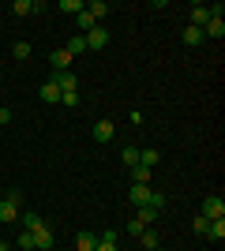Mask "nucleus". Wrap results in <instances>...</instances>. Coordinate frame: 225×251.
<instances>
[{
    "label": "nucleus",
    "instance_id": "nucleus-1",
    "mask_svg": "<svg viewBox=\"0 0 225 251\" xmlns=\"http://www.w3.org/2000/svg\"><path fill=\"white\" fill-rule=\"evenodd\" d=\"M53 244H56L53 225H49V221H42V225L34 229V251H53Z\"/></svg>",
    "mask_w": 225,
    "mask_h": 251
},
{
    "label": "nucleus",
    "instance_id": "nucleus-2",
    "mask_svg": "<svg viewBox=\"0 0 225 251\" xmlns=\"http://www.w3.org/2000/svg\"><path fill=\"white\" fill-rule=\"evenodd\" d=\"M203 218L206 221H222L225 218V199L222 195H206L203 199Z\"/></svg>",
    "mask_w": 225,
    "mask_h": 251
},
{
    "label": "nucleus",
    "instance_id": "nucleus-3",
    "mask_svg": "<svg viewBox=\"0 0 225 251\" xmlns=\"http://www.w3.org/2000/svg\"><path fill=\"white\" fill-rule=\"evenodd\" d=\"M49 83L60 86V94H68V90H79V79H75V72H53V75H49Z\"/></svg>",
    "mask_w": 225,
    "mask_h": 251
},
{
    "label": "nucleus",
    "instance_id": "nucleus-4",
    "mask_svg": "<svg viewBox=\"0 0 225 251\" xmlns=\"http://www.w3.org/2000/svg\"><path fill=\"white\" fill-rule=\"evenodd\" d=\"M150 191H154L150 184H131V188H128L131 206H135V210H139V206H147V202H150Z\"/></svg>",
    "mask_w": 225,
    "mask_h": 251
},
{
    "label": "nucleus",
    "instance_id": "nucleus-5",
    "mask_svg": "<svg viewBox=\"0 0 225 251\" xmlns=\"http://www.w3.org/2000/svg\"><path fill=\"white\" fill-rule=\"evenodd\" d=\"M83 38H86V49H105V45L113 42L105 26H94V30H90V34H83Z\"/></svg>",
    "mask_w": 225,
    "mask_h": 251
},
{
    "label": "nucleus",
    "instance_id": "nucleus-6",
    "mask_svg": "<svg viewBox=\"0 0 225 251\" xmlns=\"http://www.w3.org/2000/svg\"><path fill=\"white\" fill-rule=\"evenodd\" d=\"M72 60H75V56H72L68 49H53V52H49V64H53V72H72Z\"/></svg>",
    "mask_w": 225,
    "mask_h": 251
},
{
    "label": "nucleus",
    "instance_id": "nucleus-7",
    "mask_svg": "<svg viewBox=\"0 0 225 251\" xmlns=\"http://www.w3.org/2000/svg\"><path fill=\"white\" fill-rule=\"evenodd\" d=\"M203 38H210V42H222V38H225V23H222V15H210V23L203 26Z\"/></svg>",
    "mask_w": 225,
    "mask_h": 251
},
{
    "label": "nucleus",
    "instance_id": "nucleus-8",
    "mask_svg": "<svg viewBox=\"0 0 225 251\" xmlns=\"http://www.w3.org/2000/svg\"><path fill=\"white\" fill-rule=\"evenodd\" d=\"M206 23H210V4H192V23H188V26H199V30H203Z\"/></svg>",
    "mask_w": 225,
    "mask_h": 251
},
{
    "label": "nucleus",
    "instance_id": "nucleus-9",
    "mask_svg": "<svg viewBox=\"0 0 225 251\" xmlns=\"http://www.w3.org/2000/svg\"><path fill=\"white\" fill-rule=\"evenodd\" d=\"M113 135H117V124H113V120H98L94 124V143H109Z\"/></svg>",
    "mask_w": 225,
    "mask_h": 251
},
{
    "label": "nucleus",
    "instance_id": "nucleus-10",
    "mask_svg": "<svg viewBox=\"0 0 225 251\" xmlns=\"http://www.w3.org/2000/svg\"><path fill=\"white\" fill-rule=\"evenodd\" d=\"M38 98H42V101H49V105H56V101H60V86H56V83H42Z\"/></svg>",
    "mask_w": 225,
    "mask_h": 251
},
{
    "label": "nucleus",
    "instance_id": "nucleus-11",
    "mask_svg": "<svg viewBox=\"0 0 225 251\" xmlns=\"http://www.w3.org/2000/svg\"><path fill=\"white\" fill-rule=\"evenodd\" d=\"M75 248H79V251H94L98 248V236H94V232H79V236H75Z\"/></svg>",
    "mask_w": 225,
    "mask_h": 251
},
{
    "label": "nucleus",
    "instance_id": "nucleus-12",
    "mask_svg": "<svg viewBox=\"0 0 225 251\" xmlns=\"http://www.w3.org/2000/svg\"><path fill=\"white\" fill-rule=\"evenodd\" d=\"M75 23H79V34H90L94 26H101V23H94V15H90V11H79V15H75Z\"/></svg>",
    "mask_w": 225,
    "mask_h": 251
},
{
    "label": "nucleus",
    "instance_id": "nucleus-13",
    "mask_svg": "<svg viewBox=\"0 0 225 251\" xmlns=\"http://www.w3.org/2000/svg\"><path fill=\"white\" fill-rule=\"evenodd\" d=\"M0 221H19V206L8 199H0Z\"/></svg>",
    "mask_w": 225,
    "mask_h": 251
},
{
    "label": "nucleus",
    "instance_id": "nucleus-14",
    "mask_svg": "<svg viewBox=\"0 0 225 251\" xmlns=\"http://www.w3.org/2000/svg\"><path fill=\"white\" fill-rule=\"evenodd\" d=\"M150 176H154V169H147V165H131V184H150Z\"/></svg>",
    "mask_w": 225,
    "mask_h": 251
},
{
    "label": "nucleus",
    "instance_id": "nucleus-15",
    "mask_svg": "<svg viewBox=\"0 0 225 251\" xmlns=\"http://www.w3.org/2000/svg\"><path fill=\"white\" fill-rule=\"evenodd\" d=\"M86 11L94 15V23H101L109 15V4H105V0H94V4H86Z\"/></svg>",
    "mask_w": 225,
    "mask_h": 251
},
{
    "label": "nucleus",
    "instance_id": "nucleus-16",
    "mask_svg": "<svg viewBox=\"0 0 225 251\" xmlns=\"http://www.w3.org/2000/svg\"><path fill=\"white\" fill-rule=\"evenodd\" d=\"M206 236H210L214 244H222L225 240V221H210V225H206Z\"/></svg>",
    "mask_w": 225,
    "mask_h": 251
},
{
    "label": "nucleus",
    "instance_id": "nucleus-17",
    "mask_svg": "<svg viewBox=\"0 0 225 251\" xmlns=\"http://www.w3.org/2000/svg\"><path fill=\"white\" fill-rule=\"evenodd\" d=\"M64 49L72 52V56H79V52H86V38H83V34H75V38H68Z\"/></svg>",
    "mask_w": 225,
    "mask_h": 251
},
{
    "label": "nucleus",
    "instance_id": "nucleus-18",
    "mask_svg": "<svg viewBox=\"0 0 225 251\" xmlns=\"http://www.w3.org/2000/svg\"><path fill=\"white\" fill-rule=\"evenodd\" d=\"M184 42H188V45H203L206 38H203V30H199V26H184Z\"/></svg>",
    "mask_w": 225,
    "mask_h": 251
},
{
    "label": "nucleus",
    "instance_id": "nucleus-19",
    "mask_svg": "<svg viewBox=\"0 0 225 251\" xmlns=\"http://www.w3.org/2000/svg\"><path fill=\"white\" fill-rule=\"evenodd\" d=\"M120 161H124V165H139V147H124V150H120Z\"/></svg>",
    "mask_w": 225,
    "mask_h": 251
},
{
    "label": "nucleus",
    "instance_id": "nucleus-20",
    "mask_svg": "<svg viewBox=\"0 0 225 251\" xmlns=\"http://www.w3.org/2000/svg\"><path fill=\"white\" fill-rule=\"evenodd\" d=\"M30 42H15V45H11V56H15V60H26V56H30Z\"/></svg>",
    "mask_w": 225,
    "mask_h": 251
},
{
    "label": "nucleus",
    "instance_id": "nucleus-21",
    "mask_svg": "<svg viewBox=\"0 0 225 251\" xmlns=\"http://www.w3.org/2000/svg\"><path fill=\"white\" fill-rule=\"evenodd\" d=\"M154 218H158V210H154V206H139V210H135V221H143V225H150Z\"/></svg>",
    "mask_w": 225,
    "mask_h": 251
},
{
    "label": "nucleus",
    "instance_id": "nucleus-22",
    "mask_svg": "<svg viewBox=\"0 0 225 251\" xmlns=\"http://www.w3.org/2000/svg\"><path fill=\"white\" fill-rule=\"evenodd\" d=\"M19 221H23V229H26V232H34L38 225H42V218H38V214H19Z\"/></svg>",
    "mask_w": 225,
    "mask_h": 251
},
{
    "label": "nucleus",
    "instance_id": "nucleus-23",
    "mask_svg": "<svg viewBox=\"0 0 225 251\" xmlns=\"http://www.w3.org/2000/svg\"><path fill=\"white\" fill-rule=\"evenodd\" d=\"M139 240H143V248L154 251V248H158V232H154V229H143V232H139Z\"/></svg>",
    "mask_w": 225,
    "mask_h": 251
},
{
    "label": "nucleus",
    "instance_id": "nucleus-24",
    "mask_svg": "<svg viewBox=\"0 0 225 251\" xmlns=\"http://www.w3.org/2000/svg\"><path fill=\"white\" fill-rule=\"evenodd\" d=\"M60 11H72V15H79V11H86L83 0H60Z\"/></svg>",
    "mask_w": 225,
    "mask_h": 251
},
{
    "label": "nucleus",
    "instance_id": "nucleus-25",
    "mask_svg": "<svg viewBox=\"0 0 225 251\" xmlns=\"http://www.w3.org/2000/svg\"><path fill=\"white\" fill-rule=\"evenodd\" d=\"M11 11H15V15H30V11H34V0H15Z\"/></svg>",
    "mask_w": 225,
    "mask_h": 251
},
{
    "label": "nucleus",
    "instance_id": "nucleus-26",
    "mask_svg": "<svg viewBox=\"0 0 225 251\" xmlns=\"http://www.w3.org/2000/svg\"><path fill=\"white\" fill-rule=\"evenodd\" d=\"M19 251H34V232H19Z\"/></svg>",
    "mask_w": 225,
    "mask_h": 251
},
{
    "label": "nucleus",
    "instance_id": "nucleus-27",
    "mask_svg": "<svg viewBox=\"0 0 225 251\" xmlns=\"http://www.w3.org/2000/svg\"><path fill=\"white\" fill-rule=\"evenodd\" d=\"M60 105H68V109H75V105H79V90H68V94H60Z\"/></svg>",
    "mask_w": 225,
    "mask_h": 251
},
{
    "label": "nucleus",
    "instance_id": "nucleus-28",
    "mask_svg": "<svg viewBox=\"0 0 225 251\" xmlns=\"http://www.w3.org/2000/svg\"><path fill=\"white\" fill-rule=\"evenodd\" d=\"M147 206L161 210V206H165V195H161V191H150V202H147Z\"/></svg>",
    "mask_w": 225,
    "mask_h": 251
},
{
    "label": "nucleus",
    "instance_id": "nucleus-29",
    "mask_svg": "<svg viewBox=\"0 0 225 251\" xmlns=\"http://www.w3.org/2000/svg\"><path fill=\"white\" fill-rule=\"evenodd\" d=\"M206 225H210V221H206V218H203V214H199V218H195V221H192V229H195V232H199V236H206Z\"/></svg>",
    "mask_w": 225,
    "mask_h": 251
},
{
    "label": "nucleus",
    "instance_id": "nucleus-30",
    "mask_svg": "<svg viewBox=\"0 0 225 251\" xmlns=\"http://www.w3.org/2000/svg\"><path fill=\"white\" fill-rule=\"evenodd\" d=\"M23 199H26V195H23L19 188H11V191H8V202H15V206H23Z\"/></svg>",
    "mask_w": 225,
    "mask_h": 251
},
{
    "label": "nucleus",
    "instance_id": "nucleus-31",
    "mask_svg": "<svg viewBox=\"0 0 225 251\" xmlns=\"http://www.w3.org/2000/svg\"><path fill=\"white\" fill-rule=\"evenodd\" d=\"M143 229H147V225H143V221H135V218H131V221H128V232H131V236H139V232H143Z\"/></svg>",
    "mask_w": 225,
    "mask_h": 251
},
{
    "label": "nucleus",
    "instance_id": "nucleus-32",
    "mask_svg": "<svg viewBox=\"0 0 225 251\" xmlns=\"http://www.w3.org/2000/svg\"><path fill=\"white\" fill-rule=\"evenodd\" d=\"M101 240H105V244H117L120 232H117V229H105V232H101Z\"/></svg>",
    "mask_w": 225,
    "mask_h": 251
},
{
    "label": "nucleus",
    "instance_id": "nucleus-33",
    "mask_svg": "<svg viewBox=\"0 0 225 251\" xmlns=\"http://www.w3.org/2000/svg\"><path fill=\"white\" fill-rule=\"evenodd\" d=\"M4 124H11V109H4V105H0V127Z\"/></svg>",
    "mask_w": 225,
    "mask_h": 251
},
{
    "label": "nucleus",
    "instance_id": "nucleus-34",
    "mask_svg": "<svg viewBox=\"0 0 225 251\" xmlns=\"http://www.w3.org/2000/svg\"><path fill=\"white\" fill-rule=\"evenodd\" d=\"M94 251H120V248H117V244H105V240H98V248H94Z\"/></svg>",
    "mask_w": 225,
    "mask_h": 251
},
{
    "label": "nucleus",
    "instance_id": "nucleus-35",
    "mask_svg": "<svg viewBox=\"0 0 225 251\" xmlns=\"http://www.w3.org/2000/svg\"><path fill=\"white\" fill-rule=\"evenodd\" d=\"M0 251H8V244H4V240H0Z\"/></svg>",
    "mask_w": 225,
    "mask_h": 251
},
{
    "label": "nucleus",
    "instance_id": "nucleus-36",
    "mask_svg": "<svg viewBox=\"0 0 225 251\" xmlns=\"http://www.w3.org/2000/svg\"><path fill=\"white\" fill-rule=\"evenodd\" d=\"M0 68H4V56H0Z\"/></svg>",
    "mask_w": 225,
    "mask_h": 251
},
{
    "label": "nucleus",
    "instance_id": "nucleus-37",
    "mask_svg": "<svg viewBox=\"0 0 225 251\" xmlns=\"http://www.w3.org/2000/svg\"><path fill=\"white\" fill-rule=\"evenodd\" d=\"M8 251H11V248H8Z\"/></svg>",
    "mask_w": 225,
    "mask_h": 251
}]
</instances>
